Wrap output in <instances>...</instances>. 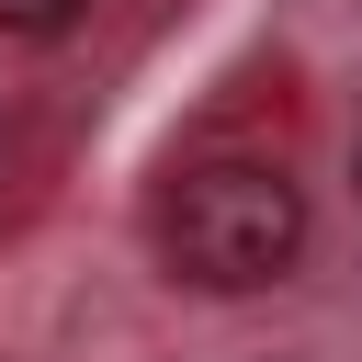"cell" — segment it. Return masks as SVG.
I'll return each instance as SVG.
<instances>
[{"label":"cell","instance_id":"cell-2","mask_svg":"<svg viewBox=\"0 0 362 362\" xmlns=\"http://www.w3.org/2000/svg\"><path fill=\"white\" fill-rule=\"evenodd\" d=\"M79 0H0V34H57Z\"/></svg>","mask_w":362,"mask_h":362},{"label":"cell","instance_id":"cell-1","mask_svg":"<svg viewBox=\"0 0 362 362\" xmlns=\"http://www.w3.org/2000/svg\"><path fill=\"white\" fill-rule=\"evenodd\" d=\"M147 238L192 294H260L305 249V192L272 158H192V170H170Z\"/></svg>","mask_w":362,"mask_h":362}]
</instances>
